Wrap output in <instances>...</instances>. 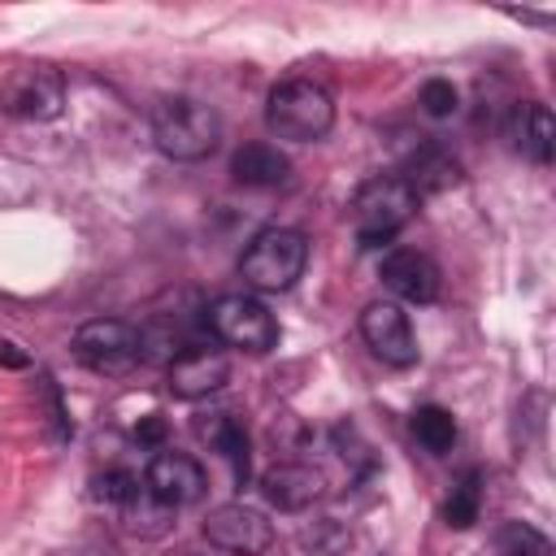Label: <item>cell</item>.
Instances as JSON below:
<instances>
[{
  "mask_svg": "<svg viewBox=\"0 0 556 556\" xmlns=\"http://www.w3.org/2000/svg\"><path fill=\"white\" fill-rule=\"evenodd\" d=\"M204 539L222 552H235V556H261L274 547V526L261 508L252 504H217L208 517H204Z\"/></svg>",
  "mask_w": 556,
  "mask_h": 556,
  "instance_id": "cell-8",
  "label": "cell"
},
{
  "mask_svg": "<svg viewBox=\"0 0 556 556\" xmlns=\"http://www.w3.org/2000/svg\"><path fill=\"white\" fill-rule=\"evenodd\" d=\"M348 543H352V534L339 521H330V517H321V521H313L304 530V547H313L317 556H339Z\"/></svg>",
  "mask_w": 556,
  "mask_h": 556,
  "instance_id": "cell-22",
  "label": "cell"
},
{
  "mask_svg": "<svg viewBox=\"0 0 556 556\" xmlns=\"http://www.w3.org/2000/svg\"><path fill=\"white\" fill-rule=\"evenodd\" d=\"M143 486H148V495H152L156 504L182 508V504H195V500L204 495L208 478H204L200 460H191V456H182V452H156V456L148 460Z\"/></svg>",
  "mask_w": 556,
  "mask_h": 556,
  "instance_id": "cell-10",
  "label": "cell"
},
{
  "mask_svg": "<svg viewBox=\"0 0 556 556\" xmlns=\"http://www.w3.org/2000/svg\"><path fill=\"white\" fill-rule=\"evenodd\" d=\"M378 278H382V287H387L391 295H400V300H408V304H430V300H439V265H434L426 252H417V248H395V252H387L382 265H378Z\"/></svg>",
  "mask_w": 556,
  "mask_h": 556,
  "instance_id": "cell-11",
  "label": "cell"
},
{
  "mask_svg": "<svg viewBox=\"0 0 556 556\" xmlns=\"http://www.w3.org/2000/svg\"><path fill=\"white\" fill-rule=\"evenodd\" d=\"M404 182H408V187L417 191V200H421L426 191H447V187H456V182H460V165H456L443 148H421V152L413 156Z\"/></svg>",
  "mask_w": 556,
  "mask_h": 556,
  "instance_id": "cell-17",
  "label": "cell"
},
{
  "mask_svg": "<svg viewBox=\"0 0 556 556\" xmlns=\"http://www.w3.org/2000/svg\"><path fill=\"white\" fill-rule=\"evenodd\" d=\"M361 334L374 348V356L395 365V369H408L417 361V334L408 326V313L400 304H391V300H374L361 313Z\"/></svg>",
  "mask_w": 556,
  "mask_h": 556,
  "instance_id": "cell-9",
  "label": "cell"
},
{
  "mask_svg": "<svg viewBox=\"0 0 556 556\" xmlns=\"http://www.w3.org/2000/svg\"><path fill=\"white\" fill-rule=\"evenodd\" d=\"M417 213V191L387 174V178H369L356 200H352V226H356V239L361 248H382L395 239V230Z\"/></svg>",
  "mask_w": 556,
  "mask_h": 556,
  "instance_id": "cell-3",
  "label": "cell"
},
{
  "mask_svg": "<svg viewBox=\"0 0 556 556\" xmlns=\"http://www.w3.org/2000/svg\"><path fill=\"white\" fill-rule=\"evenodd\" d=\"M265 126L278 139L291 143H313L334 126V100L321 83L313 78H287L269 91L265 100Z\"/></svg>",
  "mask_w": 556,
  "mask_h": 556,
  "instance_id": "cell-2",
  "label": "cell"
},
{
  "mask_svg": "<svg viewBox=\"0 0 556 556\" xmlns=\"http://www.w3.org/2000/svg\"><path fill=\"white\" fill-rule=\"evenodd\" d=\"M504 135H508V143H513L521 156H530L534 165H547L552 152H556V126H552L547 104H539V100H521V104H513Z\"/></svg>",
  "mask_w": 556,
  "mask_h": 556,
  "instance_id": "cell-14",
  "label": "cell"
},
{
  "mask_svg": "<svg viewBox=\"0 0 556 556\" xmlns=\"http://www.w3.org/2000/svg\"><path fill=\"white\" fill-rule=\"evenodd\" d=\"M165 434H169V426H165L161 413H148V417H139V426H135V439H139L143 447H161Z\"/></svg>",
  "mask_w": 556,
  "mask_h": 556,
  "instance_id": "cell-24",
  "label": "cell"
},
{
  "mask_svg": "<svg viewBox=\"0 0 556 556\" xmlns=\"http://www.w3.org/2000/svg\"><path fill=\"white\" fill-rule=\"evenodd\" d=\"M495 556H556V547L547 543L543 530L526 521H504L495 530Z\"/></svg>",
  "mask_w": 556,
  "mask_h": 556,
  "instance_id": "cell-20",
  "label": "cell"
},
{
  "mask_svg": "<svg viewBox=\"0 0 556 556\" xmlns=\"http://www.w3.org/2000/svg\"><path fill=\"white\" fill-rule=\"evenodd\" d=\"M152 139L169 161H204L222 143V117L195 96H165L152 104Z\"/></svg>",
  "mask_w": 556,
  "mask_h": 556,
  "instance_id": "cell-1",
  "label": "cell"
},
{
  "mask_svg": "<svg viewBox=\"0 0 556 556\" xmlns=\"http://www.w3.org/2000/svg\"><path fill=\"white\" fill-rule=\"evenodd\" d=\"M195 434L208 439L226 456L235 482H248V473H252V434H248V426L235 413H208V417H200L195 421Z\"/></svg>",
  "mask_w": 556,
  "mask_h": 556,
  "instance_id": "cell-15",
  "label": "cell"
},
{
  "mask_svg": "<svg viewBox=\"0 0 556 556\" xmlns=\"http://www.w3.org/2000/svg\"><path fill=\"white\" fill-rule=\"evenodd\" d=\"M91 495L104 500V504L130 508V504L143 495V486H139L135 473H126V469H109V473H96V478H91Z\"/></svg>",
  "mask_w": 556,
  "mask_h": 556,
  "instance_id": "cell-21",
  "label": "cell"
},
{
  "mask_svg": "<svg viewBox=\"0 0 556 556\" xmlns=\"http://www.w3.org/2000/svg\"><path fill=\"white\" fill-rule=\"evenodd\" d=\"M208 330L230 343V348H243V352H269L278 343V321L274 313L252 300V295H222L213 308H208Z\"/></svg>",
  "mask_w": 556,
  "mask_h": 556,
  "instance_id": "cell-6",
  "label": "cell"
},
{
  "mask_svg": "<svg viewBox=\"0 0 556 556\" xmlns=\"http://www.w3.org/2000/svg\"><path fill=\"white\" fill-rule=\"evenodd\" d=\"M226 378H230L226 356L222 352H208V348H191L178 361H169V391L178 400H204V395L222 391Z\"/></svg>",
  "mask_w": 556,
  "mask_h": 556,
  "instance_id": "cell-12",
  "label": "cell"
},
{
  "mask_svg": "<svg viewBox=\"0 0 556 556\" xmlns=\"http://www.w3.org/2000/svg\"><path fill=\"white\" fill-rule=\"evenodd\" d=\"M4 365H26V356L17 352V343H4Z\"/></svg>",
  "mask_w": 556,
  "mask_h": 556,
  "instance_id": "cell-25",
  "label": "cell"
},
{
  "mask_svg": "<svg viewBox=\"0 0 556 556\" xmlns=\"http://www.w3.org/2000/svg\"><path fill=\"white\" fill-rule=\"evenodd\" d=\"M421 109H426L430 117H447V113H456V87L443 83V78H430V83L421 87Z\"/></svg>",
  "mask_w": 556,
  "mask_h": 556,
  "instance_id": "cell-23",
  "label": "cell"
},
{
  "mask_svg": "<svg viewBox=\"0 0 556 556\" xmlns=\"http://www.w3.org/2000/svg\"><path fill=\"white\" fill-rule=\"evenodd\" d=\"M413 434H417V443H421L426 452L443 456V452H452V443H456V417H452L447 408H439V404H421V408L413 413Z\"/></svg>",
  "mask_w": 556,
  "mask_h": 556,
  "instance_id": "cell-18",
  "label": "cell"
},
{
  "mask_svg": "<svg viewBox=\"0 0 556 556\" xmlns=\"http://www.w3.org/2000/svg\"><path fill=\"white\" fill-rule=\"evenodd\" d=\"M230 174L243 187H282L291 174V161L274 143H243L230 161Z\"/></svg>",
  "mask_w": 556,
  "mask_h": 556,
  "instance_id": "cell-16",
  "label": "cell"
},
{
  "mask_svg": "<svg viewBox=\"0 0 556 556\" xmlns=\"http://www.w3.org/2000/svg\"><path fill=\"white\" fill-rule=\"evenodd\" d=\"M326 491V478L308 465H269L261 473V495L282 513H304Z\"/></svg>",
  "mask_w": 556,
  "mask_h": 556,
  "instance_id": "cell-13",
  "label": "cell"
},
{
  "mask_svg": "<svg viewBox=\"0 0 556 556\" xmlns=\"http://www.w3.org/2000/svg\"><path fill=\"white\" fill-rule=\"evenodd\" d=\"M74 356L96 374H126L139 365V330L117 317H96V321L78 326Z\"/></svg>",
  "mask_w": 556,
  "mask_h": 556,
  "instance_id": "cell-7",
  "label": "cell"
},
{
  "mask_svg": "<svg viewBox=\"0 0 556 556\" xmlns=\"http://www.w3.org/2000/svg\"><path fill=\"white\" fill-rule=\"evenodd\" d=\"M478 513H482V473L469 469V473H460V482H456L452 495L443 500V521H447L452 530H469V526L478 521Z\"/></svg>",
  "mask_w": 556,
  "mask_h": 556,
  "instance_id": "cell-19",
  "label": "cell"
},
{
  "mask_svg": "<svg viewBox=\"0 0 556 556\" xmlns=\"http://www.w3.org/2000/svg\"><path fill=\"white\" fill-rule=\"evenodd\" d=\"M65 104V83L52 65H17L0 83V109L26 122H52Z\"/></svg>",
  "mask_w": 556,
  "mask_h": 556,
  "instance_id": "cell-5",
  "label": "cell"
},
{
  "mask_svg": "<svg viewBox=\"0 0 556 556\" xmlns=\"http://www.w3.org/2000/svg\"><path fill=\"white\" fill-rule=\"evenodd\" d=\"M304 261H308V239L291 226H269L239 256V274L256 291H287L304 274Z\"/></svg>",
  "mask_w": 556,
  "mask_h": 556,
  "instance_id": "cell-4",
  "label": "cell"
}]
</instances>
